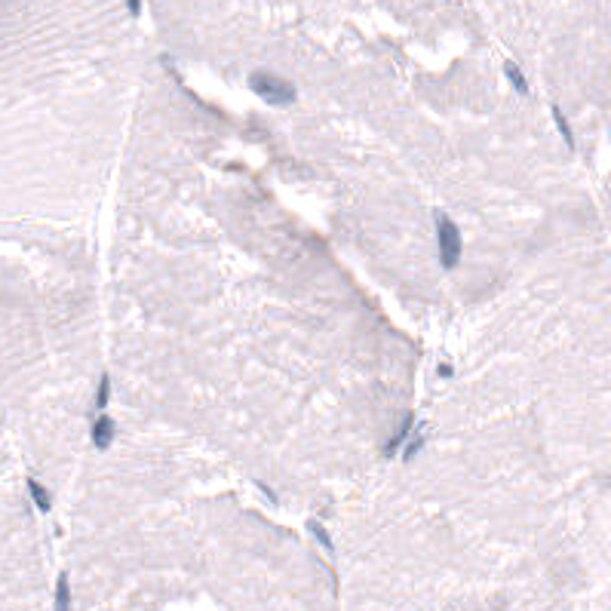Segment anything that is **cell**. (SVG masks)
Listing matches in <instances>:
<instances>
[{"label":"cell","instance_id":"8","mask_svg":"<svg viewBox=\"0 0 611 611\" xmlns=\"http://www.w3.org/2000/svg\"><path fill=\"white\" fill-rule=\"evenodd\" d=\"M28 492H31V498H34V504L41 507V510H50L52 507V498H50V492L43 489L37 479H28Z\"/></svg>","mask_w":611,"mask_h":611},{"label":"cell","instance_id":"12","mask_svg":"<svg viewBox=\"0 0 611 611\" xmlns=\"http://www.w3.org/2000/svg\"><path fill=\"white\" fill-rule=\"evenodd\" d=\"M126 10H129V15H138L142 13V0H126Z\"/></svg>","mask_w":611,"mask_h":611},{"label":"cell","instance_id":"3","mask_svg":"<svg viewBox=\"0 0 611 611\" xmlns=\"http://www.w3.org/2000/svg\"><path fill=\"white\" fill-rule=\"evenodd\" d=\"M114 418L111 415H98L96 418V424H92V443H96V448H111V443H114Z\"/></svg>","mask_w":611,"mask_h":611},{"label":"cell","instance_id":"4","mask_svg":"<svg viewBox=\"0 0 611 611\" xmlns=\"http://www.w3.org/2000/svg\"><path fill=\"white\" fill-rule=\"evenodd\" d=\"M412 427H415V415L408 412V415H403V421H399V427H397V433H393V439L388 443V455H393L399 446L408 439V433H412Z\"/></svg>","mask_w":611,"mask_h":611},{"label":"cell","instance_id":"9","mask_svg":"<svg viewBox=\"0 0 611 611\" xmlns=\"http://www.w3.org/2000/svg\"><path fill=\"white\" fill-rule=\"evenodd\" d=\"M111 403V378L102 375V381H98V393H96V408H108Z\"/></svg>","mask_w":611,"mask_h":611},{"label":"cell","instance_id":"1","mask_svg":"<svg viewBox=\"0 0 611 611\" xmlns=\"http://www.w3.org/2000/svg\"><path fill=\"white\" fill-rule=\"evenodd\" d=\"M249 87L258 92L265 102L270 105H289L295 102V87H292L289 80H283V77L270 74V71H255L249 77Z\"/></svg>","mask_w":611,"mask_h":611},{"label":"cell","instance_id":"11","mask_svg":"<svg viewBox=\"0 0 611 611\" xmlns=\"http://www.w3.org/2000/svg\"><path fill=\"white\" fill-rule=\"evenodd\" d=\"M311 531H314V535H316V538H320V544H323V547H326V550H332V540H329V535H326V529H323V525H320V522H311Z\"/></svg>","mask_w":611,"mask_h":611},{"label":"cell","instance_id":"7","mask_svg":"<svg viewBox=\"0 0 611 611\" xmlns=\"http://www.w3.org/2000/svg\"><path fill=\"white\" fill-rule=\"evenodd\" d=\"M56 611H71V587L65 575L56 581Z\"/></svg>","mask_w":611,"mask_h":611},{"label":"cell","instance_id":"6","mask_svg":"<svg viewBox=\"0 0 611 611\" xmlns=\"http://www.w3.org/2000/svg\"><path fill=\"white\" fill-rule=\"evenodd\" d=\"M504 74H507V80L513 83L516 92H522V96L529 92V80H525V74L520 71V65H516V61H507V65H504Z\"/></svg>","mask_w":611,"mask_h":611},{"label":"cell","instance_id":"10","mask_svg":"<svg viewBox=\"0 0 611 611\" xmlns=\"http://www.w3.org/2000/svg\"><path fill=\"white\" fill-rule=\"evenodd\" d=\"M553 120H556V126H559L562 138H566V145H568V148H575V135H571V126H568V120L562 117L559 108H553Z\"/></svg>","mask_w":611,"mask_h":611},{"label":"cell","instance_id":"2","mask_svg":"<svg viewBox=\"0 0 611 611\" xmlns=\"http://www.w3.org/2000/svg\"><path fill=\"white\" fill-rule=\"evenodd\" d=\"M436 237H439V261L443 267H455L461 261V234H458V224H455L448 215L439 212L436 215Z\"/></svg>","mask_w":611,"mask_h":611},{"label":"cell","instance_id":"5","mask_svg":"<svg viewBox=\"0 0 611 611\" xmlns=\"http://www.w3.org/2000/svg\"><path fill=\"white\" fill-rule=\"evenodd\" d=\"M424 439H427V436H424V430H421V427H412L408 439L403 443V458H406V461H412L415 455L421 452V448H424Z\"/></svg>","mask_w":611,"mask_h":611}]
</instances>
